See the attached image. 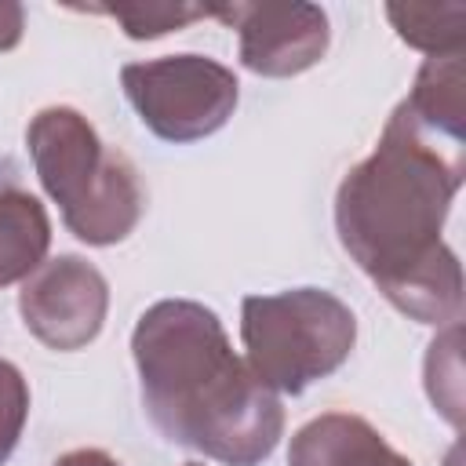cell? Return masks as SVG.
Masks as SVG:
<instances>
[{
  "label": "cell",
  "mask_w": 466,
  "mask_h": 466,
  "mask_svg": "<svg viewBox=\"0 0 466 466\" xmlns=\"http://www.w3.org/2000/svg\"><path fill=\"white\" fill-rule=\"evenodd\" d=\"M459 135L419 120L408 102L390 116L379 149L346 175L335 200L342 248L379 291L422 324L455 320L459 262L441 244V222L462 182Z\"/></svg>",
  "instance_id": "1"
},
{
  "label": "cell",
  "mask_w": 466,
  "mask_h": 466,
  "mask_svg": "<svg viewBox=\"0 0 466 466\" xmlns=\"http://www.w3.org/2000/svg\"><path fill=\"white\" fill-rule=\"evenodd\" d=\"M142 404L157 430L226 466H255L277 448L284 411L244 364L211 309L186 299L142 313L135 339Z\"/></svg>",
  "instance_id": "2"
},
{
  "label": "cell",
  "mask_w": 466,
  "mask_h": 466,
  "mask_svg": "<svg viewBox=\"0 0 466 466\" xmlns=\"http://www.w3.org/2000/svg\"><path fill=\"white\" fill-rule=\"evenodd\" d=\"M29 149L66 226L87 244L127 237L142 211V189L124 153L106 149L73 109H44L29 127Z\"/></svg>",
  "instance_id": "3"
},
{
  "label": "cell",
  "mask_w": 466,
  "mask_h": 466,
  "mask_svg": "<svg viewBox=\"0 0 466 466\" xmlns=\"http://www.w3.org/2000/svg\"><path fill=\"white\" fill-rule=\"evenodd\" d=\"M244 346L251 371L284 393L331 375L353 350L357 320L331 291L299 288L244 299Z\"/></svg>",
  "instance_id": "4"
},
{
  "label": "cell",
  "mask_w": 466,
  "mask_h": 466,
  "mask_svg": "<svg viewBox=\"0 0 466 466\" xmlns=\"http://www.w3.org/2000/svg\"><path fill=\"white\" fill-rule=\"evenodd\" d=\"M127 98L167 142H193L226 124L237 106V76L200 55L131 62L120 73Z\"/></svg>",
  "instance_id": "5"
},
{
  "label": "cell",
  "mask_w": 466,
  "mask_h": 466,
  "mask_svg": "<svg viewBox=\"0 0 466 466\" xmlns=\"http://www.w3.org/2000/svg\"><path fill=\"white\" fill-rule=\"evenodd\" d=\"M211 15L240 29V62L251 73H302L328 47V18L313 4H229Z\"/></svg>",
  "instance_id": "6"
},
{
  "label": "cell",
  "mask_w": 466,
  "mask_h": 466,
  "mask_svg": "<svg viewBox=\"0 0 466 466\" xmlns=\"http://www.w3.org/2000/svg\"><path fill=\"white\" fill-rule=\"evenodd\" d=\"M106 280L80 258L66 255L44 266L22 291L25 324L55 350H76L102 328Z\"/></svg>",
  "instance_id": "7"
},
{
  "label": "cell",
  "mask_w": 466,
  "mask_h": 466,
  "mask_svg": "<svg viewBox=\"0 0 466 466\" xmlns=\"http://www.w3.org/2000/svg\"><path fill=\"white\" fill-rule=\"evenodd\" d=\"M288 466H411L357 415H320L306 422L288 451Z\"/></svg>",
  "instance_id": "8"
},
{
  "label": "cell",
  "mask_w": 466,
  "mask_h": 466,
  "mask_svg": "<svg viewBox=\"0 0 466 466\" xmlns=\"http://www.w3.org/2000/svg\"><path fill=\"white\" fill-rule=\"evenodd\" d=\"M47 251V215L25 193H0V284L25 277Z\"/></svg>",
  "instance_id": "9"
},
{
  "label": "cell",
  "mask_w": 466,
  "mask_h": 466,
  "mask_svg": "<svg viewBox=\"0 0 466 466\" xmlns=\"http://www.w3.org/2000/svg\"><path fill=\"white\" fill-rule=\"evenodd\" d=\"M386 15L393 18L397 33L415 44V47H426V51H441V55H451V51H462V29H466V7L462 4H390Z\"/></svg>",
  "instance_id": "10"
},
{
  "label": "cell",
  "mask_w": 466,
  "mask_h": 466,
  "mask_svg": "<svg viewBox=\"0 0 466 466\" xmlns=\"http://www.w3.org/2000/svg\"><path fill=\"white\" fill-rule=\"evenodd\" d=\"M102 15H113L127 36L146 40V36H160L171 29H182L193 18H208L211 7H182V4H146V7H95Z\"/></svg>",
  "instance_id": "11"
},
{
  "label": "cell",
  "mask_w": 466,
  "mask_h": 466,
  "mask_svg": "<svg viewBox=\"0 0 466 466\" xmlns=\"http://www.w3.org/2000/svg\"><path fill=\"white\" fill-rule=\"evenodd\" d=\"M25 382L22 375L15 371V364L0 360V462L11 455L15 441H18V430H22V419H25Z\"/></svg>",
  "instance_id": "12"
},
{
  "label": "cell",
  "mask_w": 466,
  "mask_h": 466,
  "mask_svg": "<svg viewBox=\"0 0 466 466\" xmlns=\"http://www.w3.org/2000/svg\"><path fill=\"white\" fill-rule=\"evenodd\" d=\"M22 33V7L18 4H0V47H11Z\"/></svg>",
  "instance_id": "13"
},
{
  "label": "cell",
  "mask_w": 466,
  "mask_h": 466,
  "mask_svg": "<svg viewBox=\"0 0 466 466\" xmlns=\"http://www.w3.org/2000/svg\"><path fill=\"white\" fill-rule=\"evenodd\" d=\"M55 466H116V462L109 455H102V451H73V455L58 459Z\"/></svg>",
  "instance_id": "14"
},
{
  "label": "cell",
  "mask_w": 466,
  "mask_h": 466,
  "mask_svg": "<svg viewBox=\"0 0 466 466\" xmlns=\"http://www.w3.org/2000/svg\"><path fill=\"white\" fill-rule=\"evenodd\" d=\"M189 466H193V462H189Z\"/></svg>",
  "instance_id": "15"
}]
</instances>
